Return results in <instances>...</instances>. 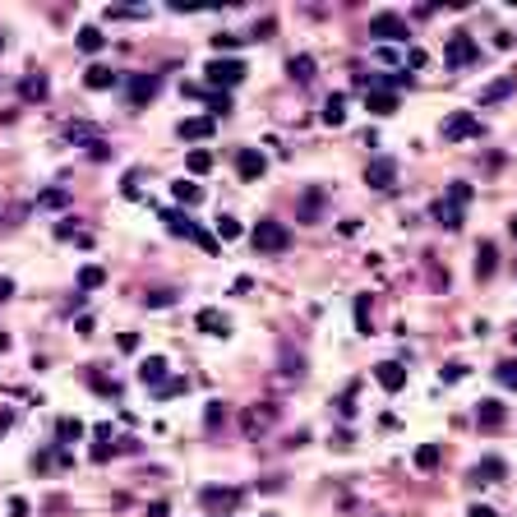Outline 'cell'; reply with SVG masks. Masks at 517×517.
Instances as JSON below:
<instances>
[{
    "mask_svg": "<svg viewBox=\"0 0 517 517\" xmlns=\"http://www.w3.org/2000/svg\"><path fill=\"white\" fill-rule=\"evenodd\" d=\"M466 203H471V185H453V190L434 203V222H439V227H448V231H457V227H462V208H466Z\"/></svg>",
    "mask_w": 517,
    "mask_h": 517,
    "instance_id": "1",
    "label": "cell"
},
{
    "mask_svg": "<svg viewBox=\"0 0 517 517\" xmlns=\"http://www.w3.org/2000/svg\"><path fill=\"white\" fill-rule=\"evenodd\" d=\"M203 74H208V88H213V93H227V88H236L240 79H245V65L231 61V56H213V61L203 65Z\"/></svg>",
    "mask_w": 517,
    "mask_h": 517,
    "instance_id": "2",
    "label": "cell"
},
{
    "mask_svg": "<svg viewBox=\"0 0 517 517\" xmlns=\"http://www.w3.org/2000/svg\"><path fill=\"white\" fill-rule=\"evenodd\" d=\"M250 240H255V250L259 255H282V250L291 245V231L282 227V222H272V217H263L255 231H250Z\"/></svg>",
    "mask_w": 517,
    "mask_h": 517,
    "instance_id": "3",
    "label": "cell"
},
{
    "mask_svg": "<svg viewBox=\"0 0 517 517\" xmlns=\"http://www.w3.org/2000/svg\"><path fill=\"white\" fill-rule=\"evenodd\" d=\"M369 37H379V42H406V19L402 14H393V9H384V14H374L369 19Z\"/></svg>",
    "mask_w": 517,
    "mask_h": 517,
    "instance_id": "4",
    "label": "cell"
},
{
    "mask_svg": "<svg viewBox=\"0 0 517 517\" xmlns=\"http://www.w3.org/2000/svg\"><path fill=\"white\" fill-rule=\"evenodd\" d=\"M481 134V116L476 111H453L444 121V143H462V139H476Z\"/></svg>",
    "mask_w": 517,
    "mask_h": 517,
    "instance_id": "5",
    "label": "cell"
},
{
    "mask_svg": "<svg viewBox=\"0 0 517 517\" xmlns=\"http://www.w3.org/2000/svg\"><path fill=\"white\" fill-rule=\"evenodd\" d=\"M476 56H481V46H476V37H471V33H453V37H448V46H444V61L453 65V70L471 65Z\"/></svg>",
    "mask_w": 517,
    "mask_h": 517,
    "instance_id": "6",
    "label": "cell"
},
{
    "mask_svg": "<svg viewBox=\"0 0 517 517\" xmlns=\"http://www.w3.org/2000/svg\"><path fill=\"white\" fill-rule=\"evenodd\" d=\"M365 185H369V190H393V185H397V162L393 158H374L365 167Z\"/></svg>",
    "mask_w": 517,
    "mask_h": 517,
    "instance_id": "7",
    "label": "cell"
},
{
    "mask_svg": "<svg viewBox=\"0 0 517 517\" xmlns=\"http://www.w3.org/2000/svg\"><path fill=\"white\" fill-rule=\"evenodd\" d=\"M263 171H268V158H263L259 148H240L236 153V175L240 180H263Z\"/></svg>",
    "mask_w": 517,
    "mask_h": 517,
    "instance_id": "8",
    "label": "cell"
},
{
    "mask_svg": "<svg viewBox=\"0 0 517 517\" xmlns=\"http://www.w3.org/2000/svg\"><path fill=\"white\" fill-rule=\"evenodd\" d=\"M194 328H199V333H208V337H227V333H231V319L222 314V309L203 305L199 314H194Z\"/></svg>",
    "mask_w": 517,
    "mask_h": 517,
    "instance_id": "9",
    "label": "cell"
},
{
    "mask_svg": "<svg viewBox=\"0 0 517 517\" xmlns=\"http://www.w3.org/2000/svg\"><path fill=\"white\" fill-rule=\"evenodd\" d=\"M374 379L384 393H402L406 388V365H397V360H384V365H374Z\"/></svg>",
    "mask_w": 517,
    "mask_h": 517,
    "instance_id": "10",
    "label": "cell"
},
{
    "mask_svg": "<svg viewBox=\"0 0 517 517\" xmlns=\"http://www.w3.org/2000/svg\"><path fill=\"white\" fill-rule=\"evenodd\" d=\"M167 379H171V374H167V360H162V356H148V360L139 365V384H143V388H153V393H158Z\"/></svg>",
    "mask_w": 517,
    "mask_h": 517,
    "instance_id": "11",
    "label": "cell"
},
{
    "mask_svg": "<svg viewBox=\"0 0 517 517\" xmlns=\"http://www.w3.org/2000/svg\"><path fill=\"white\" fill-rule=\"evenodd\" d=\"M213 130H217V121H213V116H190V121L175 125V134H180V139H213Z\"/></svg>",
    "mask_w": 517,
    "mask_h": 517,
    "instance_id": "12",
    "label": "cell"
},
{
    "mask_svg": "<svg viewBox=\"0 0 517 517\" xmlns=\"http://www.w3.org/2000/svg\"><path fill=\"white\" fill-rule=\"evenodd\" d=\"M199 499H203V508H213V513H231V508L240 503V494H236V490H217V485H208Z\"/></svg>",
    "mask_w": 517,
    "mask_h": 517,
    "instance_id": "13",
    "label": "cell"
},
{
    "mask_svg": "<svg viewBox=\"0 0 517 517\" xmlns=\"http://www.w3.org/2000/svg\"><path fill=\"white\" fill-rule=\"evenodd\" d=\"M503 416H508V411H503V402H499V397H485V402H476V421H481L485 430H499V425H503Z\"/></svg>",
    "mask_w": 517,
    "mask_h": 517,
    "instance_id": "14",
    "label": "cell"
},
{
    "mask_svg": "<svg viewBox=\"0 0 517 517\" xmlns=\"http://www.w3.org/2000/svg\"><path fill=\"white\" fill-rule=\"evenodd\" d=\"M494 268H499V250H494L490 240H481V245H476V277L490 282V277H494Z\"/></svg>",
    "mask_w": 517,
    "mask_h": 517,
    "instance_id": "15",
    "label": "cell"
},
{
    "mask_svg": "<svg viewBox=\"0 0 517 517\" xmlns=\"http://www.w3.org/2000/svg\"><path fill=\"white\" fill-rule=\"evenodd\" d=\"M153 97H158V74H134L130 79V102L143 106V102H153Z\"/></svg>",
    "mask_w": 517,
    "mask_h": 517,
    "instance_id": "16",
    "label": "cell"
},
{
    "mask_svg": "<svg viewBox=\"0 0 517 517\" xmlns=\"http://www.w3.org/2000/svg\"><path fill=\"white\" fill-rule=\"evenodd\" d=\"M83 83L93 88V93H106V88H116V83H121V74H116V70H106V65H88V70H83Z\"/></svg>",
    "mask_w": 517,
    "mask_h": 517,
    "instance_id": "17",
    "label": "cell"
},
{
    "mask_svg": "<svg viewBox=\"0 0 517 517\" xmlns=\"http://www.w3.org/2000/svg\"><path fill=\"white\" fill-rule=\"evenodd\" d=\"M365 111H374V116H393V111H397V93H388V88H374V93H365Z\"/></svg>",
    "mask_w": 517,
    "mask_h": 517,
    "instance_id": "18",
    "label": "cell"
},
{
    "mask_svg": "<svg viewBox=\"0 0 517 517\" xmlns=\"http://www.w3.org/2000/svg\"><path fill=\"white\" fill-rule=\"evenodd\" d=\"M319 116H324V125H347V97L342 93H328Z\"/></svg>",
    "mask_w": 517,
    "mask_h": 517,
    "instance_id": "19",
    "label": "cell"
},
{
    "mask_svg": "<svg viewBox=\"0 0 517 517\" xmlns=\"http://www.w3.org/2000/svg\"><path fill=\"white\" fill-rule=\"evenodd\" d=\"M513 88H517V74H503V79H494V83H490V88L481 93V106H494V102H503V97H508Z\"/></svg>",
    "mask_w": 517,
    "mask_h": 517,
    "instance_id": "20",
    "label": "cell"
},
{
    "mask_svg": "<svg viewBox=\"0 0 517 517\" xmlns=\"http://www.w3.org/2000/svg\"><path fill=\"white\" fill-rule=\"evenodd\" d=\"M162 222H167V231H171V236H190V231L199 227V222H194L190 213H180V208H167V213H162Z\"/></svg>",
    "mask_w": 517,
    "mask_h": 517,
    "instance_id": "21",
    "label": "cell"
},
{
    "mask_svg": "<svg viewBox=\"0 0 517 517\" xmlns=\"http://www.w3.org/2000/svg\"><path fill=\"white\" fill-rule=\"evenodd\" d=\"M171 194H175V203H185V208L203 203V185H194V180H175V185H171Z\"/></svg>",
    "mask_w": 517,
    "mask_h": 517,
    "instance_id": "22",
    "label": "cell"
},
{
    "mask_svg": "<svg viewBox=\"0 0 517 517\" xmlns=\"http://www.w3.org/2000/svg\"><path fill=\"white\" fill-rule=\"evenodd\" d=\"M56 434H61V444H79L83 439V421L79 416H61V421H56Z\"/></svg>",
    "mask_w": 517,
    "mask_h": 517,
    "instance_id": "23",
    "label": "cell"
},
{
    "mask_svg": "<svg viewBox=\"0 0 517 517\" xmlns=\"http://www.w3.org/2000/svg\"><path fill=\"white\" fill-rule=\"evenodd\" d=\"M272 416H277V406H268V402H263V406H255V411L245 416V434H259L263 425H272Z\"/></svg>",
    "mask_w": 517,
    "mask_h": 517,
    "instance_id": "24",
    "label": "cell"
},
{
    "mask_svg": "<svg viewBox=\"0 0 517 517\" xmlns=\"http://www.w3.org/2000/svg\"><path fill=\"white\" fill-rule=\"evenodd\" d=\"M287 74H291L296 83H309V79H314V56H291Z\"/></svg>",
    "mask_w": 517,
    "mask_h": 517,
    "instance_id": "25",
    "label": "cell"
},
{
    "mask_svg": "<svg viewBox=\"0 0 517 517\" xmlns=\"http://www.w3.org/2000/svg\"><path fill=\"white\" fill-rule=\"evenodd\" d=\"M471 476H476L481 485H494V481H503V462H499V457H485V462L476 466Z\"/></svg>",
    "mask_w": 517,
    "mask_h": 517,
    "instance_id": "26",
    "label": "cell"
},
{
    "mask_svg": "<svg viewBox=\"0 0 517 517\" xmlns=\"http://www.w3.org/2000/svg\"><path fill=\"white\" fill-rule=\"evenodd\" d=\"M102 46H106L102 28H93V24H88V28H79V51H88V56H97V51H102Z\"/></svg>",
    "mask_w": 517,
    "mask_h": 517,
    "instance_id": "27",
    "label": "cell"
},
{
    "mask_svg": "<svg viewBox=\"0 0 517 517\" xmlns=\"http://www.w3.org/2000/svg\"><path fill=\"white\" fill-rule=\"evenodd\" d=\"M46 93H51V83H46V74H28V79H24V97H28V102H42Z\"/></svg>",
    "mask_w": 517,
    "mask_h": 517,
    "instance_id": "28",
    "label": "cell"
},
{
    "mask_svg": "<svg viewBox=\"0 0 517 517\" xmlns=\"http://www.w3.org/2000/svg\"><path fill=\"white\" fill-rule=\"evenodd\" d=\"M185 167H190V175H203V171H213V153H208V148H194L190 158H185Z\"/></svg>",
    "mask_w": 517,
    "mask_h": 517,
    "instance_id": "29",
    "label": "cell"
},
{
    "mask_svg": "<svg viewBox=\"0 0 517 517\" xmlns=\"http://www.w3.org/2000/svg\"><path fill=\"white\" fill-rule=\"evenodd\" d=\"M106 282V272L97 268V263H88V268H79V291H97Z\"/></svg>",
    "mask_w": 517,
    "mask_h": 517,
    "instance_id": "30",
    "label": "cell"
},
{
    "mask_svg": "<svg viewBox=\"0 0 517 517\" xmlns=\"http://www.w3.org/2000/svg\"><path fill=\"white\" fill-rule=\"evenodd\" d=\"M416 466H421V471H434L439 466V444H421L416 448Z\"/></svg>",
    "mask_w": 517,
    "mask_h": 517,
    "instance_id": "31",
    "label": "cell"
},
{
    "mask_svg": "<svg viewBox=\"0 0 517 517\" xmlns=\"http://www.w3.org/2000/svg\"><path fill=\"white\" fill-rule=\"evenodd\" d=\"M190 240L203 250V255H217V245H222V240L213 236V231H203V227H194V231H190Z\"/></svg>",
    "mask_w": 517,
    "mask_h": 517,
    "instance_id": "32",
    "label": "cell"
},
{
    "mask_svg": "<svg viewBox=\"0 0 517 517\" xmlns=\"http://www.w3.org/2000/svg\"><path fill=\"white\" fill-rule=\"evenodd\" d=\"M227 111H231V93H208V116L213 121H222Z\"/></svg>",
    "mask_w": 517,
    "mask_h": 517,
    "instance_id": "33",
    "label": "cell"
},
{
    "mask_svg": "<svg viewBox=\"0 0 517 517\" xmlns=\"http://www.w3.org/2000/svg\"><path fill=\"white\" fill-rule=\"evenodd\" d=\"M236 236H240V222L231 217V213H222L217 217V240H236Z\"/></svg>",
    "mask_w": 517,
    "mask_h": 517,
    "instance_id": "34",
    "label": "cell"
},
{
    "mask_svg": "<svg viewBox=\"0 0 517 517\" xmlns=\"http://www.w3.org/2000/svg\"><path fill=\"white\" fill-rule=\"evenodd\" d=\"M494 379H499L503 388H513V393H517V360H503V365L494 369Z\"/></svg>",
    "mask_w": 517,
    "mask_h": 517,
    "instance_id": "35",
    "label": "cell"
},
{
    "mask_svg": "<svg viewBox=\"0 0 517 517\" xmlns=\"http://www.w3.org/2000/svg\"><path fill=\"white\" fill-rule=\"evenodd\" d=\"M180 393H190V379H175V374L158 388V397H180Z\"/></svg>",
    "mask_w": 517,
    "mask_h": 517,
    "instance_id": "36",
    "label": "cell"
},
{
    "mask_svg": "<svg viewBox=\"0 0 517 517\" xmlns=\"http://www.w3.org/2000/svg\"><path fill=\"white\" fill-rule=\"evenodd\" d=\"M333 406H337V416H342V421H351V416H356V393H351V388H347V393L337 397Z\"/></svg>",
    "mask_w": 517,
    "mask_h": 517,
    "instance_id": "37",
    "label": "cell"
},
{
    "mask_svg": "<svg viewBox=\"0 0 517 517\" xmlns=\"http://www.w3.org/2000/svg\"><path fill=\"white\" fill-rule=\"evenodd\" d=\"M356 328L369 333V296H356Z\"/></svg>",
    "mask_w": 517,
    "mask_h": 517,
    "instance_id": "38",
    "label": "cell"
},
{
    "mask_svg": "<svg viewBox=\"0 0 517 517\" xmlns=\"http://www.w3.org/2000/svg\"><path fill=\"white\" fill-rule=\"evenodd\" d=\"M121 194H125V199H139V171H125V180H121Z\"/></svg>",
    "mask_w": 517,
    "mask_h": 517,
    "instance_id": "39",
    "label": "cell"
},
{
    "mask_svg": "<svg viewBox=\"0 0 517 517\" xmlns=\"http://www.w3.org/2000/svg\"><path fill=\"white\" fill-rule=\"evenodd\" d=\"M79 236H83V231L74 227L70 217H65V222H56V240H79Z\"/></svg>",
    "mask_w": 517,
    "mask_h": 517,
    "instance_id": "40",
    "label": "cell"
},
{
    "mask_svg": "<svg viewBox=\"0 0 517 517\" xmlns=\"http://www.w3.org/2000/svg\"><path fill=\"white\" fill-rule=\"evenodd\" d=\"M203 421H208V430H217V425L227 421V406H222V402H208V416H203Z\"/></svg>",
    "mask_w": 517,
    "mask_h": 517,
    "instance_id": "41",
    "label": "cell"
},
{
    "mask_svg": "<svg viewBox=\"0 0 517 517\" xmlns=\"http://www.w3.org/2000/svg\"><path fill=\"white\" fill-rule=\"evenodd\" d=\"M65 134H70V139H88V143H93V125H83V121H70V125H65Z\"/></svg>",
    "mask_w": 517,
    "mask_h": 517,
    "instance_id": "42",
    "label": "cell"
},
{
    "mask_svg": "<svg viewBox=\"0 0 517 517\" xmlns=\"http://www.w3.org/2000/svg\"><path fill=\"white\" fill-rule=\"evenodd\" d=\"M65 199H70L65 190H46V194H42L37 203H42V208H65Z\"/></svg>",
    "mask_w": 517,
    "mask_h": 517,
    "instance_id": "43",
    "label": "cell"
},
{
    "mask_svg": "<svg viewBox=\"0 0 517 517\" xmlns=\"http://www.w3.org/2000/svg\"><path fill=\"white\" fill-rule=\"evenodd\" d=\"M462 379H466V365H462V360L444 365V384H462Z\"/></svg>",
    "mask_w": 517,
    "mask_h": 517,
    "instance_id": "44",
    "label": "cell"
},
{
    "mask_svg": "<svg viewBox=\"0 0 517 517\" xmlns=\"http://www.w3.org/2000/svg\"><path fill=\"white\" fill-rule=\"evenodd\" d=\"M88 158L106 162V158H111V143H106V139H93V143H88Z\"/></svg>",
    "mask_w": 517,
    "mask_h": 517,
    "instance_id": "45",
    "label": "cell"
},
{
    "mask_svg": "<svg viewBox=\"0 0 517 517\" xmlns=\"http://www.w3.org/2000/svg\"><path fill=\"white\" fill-rule=\"evenodd\" d=\"M213 46H217V56H222V51H236L240 37H236V33H222V37H213Z\"/></svg>",
    "mask_w": 517,
    "mask_h": 517,
    "instance_id": "46",
    "label": "cell"
},
{
    "mask_svg": "<svg viewBox=\"0 0 517 517\" xmlns=\"http://www.w3.org/2000/svg\"><path fill=\"white\" fill-rule=\"evenodd\" d=\"M143 300H148V305H153V309H167V305H171V300H175V296H171V291H153V296H143Z\"/></svg>",
    "mask_w": 517,
    "mask_h": 517,
    "instance_id": "47",
    "label": "cell"
},
{
    "mask_svg": "<svg viewBox=\"0 0 517 517\" xmlns=\"http://www.w3.org/2000/svg\"><path fill=\"white\" fill-rule=\"evenodd\" d=\"M425 61H430V56H425L421 46H411V51H406V65H411V70H425Z\"/></svg>",
    "mask_w": 517,
    "mask_h": 517,
    "instance_id": "48",
    "label": "cell"
},
{
    "mask_svg": "<svg viewBox=\"0 0 517 517\" xmlns=\"http://www.w3.org/2000/svg\"><path fill=\"white\" fill-rule=\"evenodd\" d=\"M111 453H116L111 444H93V462H111Z\"/></svg>",
    "mask_w": 517,
    "mask_h": 517,
    "instance_id": "49",
    "label": "cell"
},
{
    "mask_svg": "<svg viewBox=\"0 0 517 517\" xmlns=\"http://www.w3.org/2000/svg\"><path fill=\"white\" fill-rule=\"evenodd\" d=\"M121 351H139V333H121Z\"/></svg>",
    "mask_w": 517,
    "mask_h": 517,
    "instance_id": "50",
    "label": "cell"
},
{
    "mask_svg": "<svg viewBox=\"0 0 517 517\" xmlns=\"http://www.w3.org/2000/svg\"><path fill=\"white\" fill-rule=\"evenodd\" d=\"M494 46H499V51H513V33H494Z\"/></svg>",
    "mask_w": 517,
    "mask_h": 517,
    "instance_id": "51",
    "label": "cell"
},
{
    "mask_svg": "<svg viewBox=\"0 0 517 517\" xmlns=\"http://www.w3.org/2000/svg\"><path fill=\"white\" fill-rule=\"evenodd\" d=\"M9 517H28V503L24 499H9Z\"/></svg>",
    "mask_w": 517,
    "mask_h": 517,
    "instance_id": "52",
    "label": "cell"
},
{
    "mask_svg": "<svg viewBox=\"0 0 517 517\" xmlns=\"http://www.w3.org/2000/svg\"><path fill=\"white\" fill-rule=\"evenodd\" d=\"M466 517H499V513H494V508H485V503H476V508L466 513Z\"/></svg>",
    "mask_w": 517,
    "mask_h": 517,
    "instance_id": "53",
    "label": "cell"
},
{
    "mask_svg": "<svg viewBox=\"0 0 517 517\" xmlns=\"http://www.w3.org/2000/svg\"><path fill=\"white\" fill-rule=\"evenodd\" d=\"M9 296H14V282H9V277H0V300H9Z\"/></svg>",
    "mask_w": 517,
    "mask_h": 517,
    "instance_id": "54",
    "label": "cell"
},
{
    "mask_svg": "<svg viewBox=\"0 0 517 517\" xmlns=\"http://www.w3.org/2000/svg\"><path fill=\"white\" fill-rule=\"evenodd\" d=\"M148 517H167V503H162V499H158V503H148Z\"/></svg>",
    "mask_w": 517,
    "mask_h": 517,
    "instance_id": "55",
    "label": "cell"
},
{
    "mask_svg": "<svg viewBox=\"0 0 517 517\" xmlns=\"http://www.w3.org/2000/svg\"><path fill=\"white\" fill-rule=\"evenodd\" d=\"M5 351H9V333H0V356H5Z\"/></svg>",
    "mask_w": 517,
    "mask_h": 517,
    "instance_id": "56",
    "label": "cell"
},
{
    "mask_svg": "<svg viewBox=\"0 0 517 517\" xmlns=\"http://www.w3.org/2000/svg\"><path fill=\"white\" fill-rule=\"evenodd\" d=\"M508 231H513V240H517V217H513V222H508Z\"/></svg>",
    "mask_w": 517,
    "mask_h": 517,
    "instance_id": "57",
    "label": "cell"
},
{
    "mask_svg": "<svg viewBox=\"0 0 517 517\" xmlns=\"http://www.w3.org/2000/svg\"><path fill=\"white\" fill-rule=\"evenodd\" d=\"M513 347H517V328H513Z\"/></svg>",
    "mask_w": 517,
    "mask_h": 517,
    "instance_id": "58",
    "label": "cell"
},
{
    "mask_svg": "<svg viewBox=\"0 0 517 517\" xmlns=\"http://www.w3.org/2000/svg\"><path fill=\"white\" fill-rule=\"evenodd\" d=\"M0 51H5V37H0Z\"/></svg>",
    "mask_w": 517,
    "mask_h": 517,
    "instance_id": "59",
    "label": "cell"
}]
</instances>
